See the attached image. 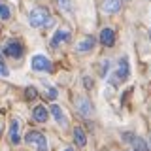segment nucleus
Returning a JSON list of instances; mask_svg holds the SVG:
<instances>
[{"label": "nucleus", "instance_id": "f257e3e1", "mask_svg": "<svg viewBox=\"0 0 151 151\" xmlns=\"http://www.w3.org/2000/svg\"><path fill=\"white\" fill-rule=\"evenodd\" d=\"M28 23L34 28H42L45 25H51L53 19H51V13L47 8H34L30 12V15H28Z\"/></svg>", "mask_w": 151, "mask_h": 151}, {"label": "nucleus", "instance_id": "f03ea898", "mask_svg": "<svg viewBox=\"0 0 151 151\" xmlns=\"http://www.w3.org/2000/svg\"><path fill=\"white\" fill-rule=\"evenodd\" d=\"M25 142L27 144H36L38 147H40V151L47 149V140H45V136L42 134L40 130H28L27 136H25Z\"/></svg>", "mask_w": 151, "mask_h": 151}, {"label": "nucleus", "instance_id": "7ed1b4c3", "mask_svg": "<svg viewBox=\"0 0 151 151\" xmlns=\"http://www.w3.org/2000/svg\"><path fill=\"white\" fill-rule=\"evenodd\" d=\"M30 66H32V70H36V72H51V70H53L51 60L47 59V57H44V55H34Z\"/></svg>", "mask_w": 151, "mask_h": 151}, {"label": "nucleus", "instance_id": "20e7f679", "mask_svg": "<svg viewBox=\"0 0 151 151\" xmlns=\"http://www.w3.org/2000/svg\"><path fill=\"white\" fill-rule=\"evenodd\" d=\"M4 53L8 57H12V59H19V57H23V53H25V47H23V44L19 40H12L4 47Z\"/></svg>", "mask_w": 151, "mask_h": 151}, {"label": "nucleus", "instance_id": "39448f33", "mask_svg": "<svg viewBox=\"0 0 151 151\" xmlns=\"http://www.w3.org/2000/svg\"><path fill=\"white\" fill-rule=\"evenodd\" d=\"M76 110H78L79 115L85 117V119H91V117H93V106H91V102H89V98H85V96L78 98V102H76Z\"/></svg>", "mask_w": 151, "mask_h": 151}, {"label": "nucleus", "instance_id": "423d86ee", "mask_svg": "<svg viewBox=\"0 0 151 151\" xmlns=\"http://www.w3.org/2000/svg\"><path fill=\"white\" fill-rule=\"evenodd\" d=\"M68 40H70V30L68 28H59V30L55 32L53 40H51V45L59 47L60 44H64V42H68Z\"/></svg>", "mask_w": 151, "mask_h": 151}, {"label": "nucleus", "instance_id": "0eeeda50", "mask_svg": "<svg viewBox=\"0 0 151 151\" xmlns=\"http://www.w3.org/2000/svg\"><path fill=\"white\" fill-rule=\"evenodd\" d=\"M129 72H130L129 59H127V57H123V59L119 60V66H117V79H119V81H125V79L129 78Z\"/></svg>", "mask_w": 151, "mask_h": 151}, {"label": "nucleus", "instance_id": "6e6552de", "mask_svg": "<svg viewBox=\"0 0 151 151\" xmlns=\"http://www.w3.org/2000/svg\"><path fill=\"white\" fill-rule=\"evenodd\" d=\"M100 42L106 47H113V44H115V32L111 30V28H102L100 32Z\"/></svg>", "mask_w": 151, "mask_h": 151}, {"label": "nucleus", "instance_id": "1a4fd4ad", "mask_svg": "<svg viewBox=\"0 0 151 151\" xmlns=\"http://www.w3.org/2000/svg\"><path fill=\"white\" fill-rule=\"evenodd\" d=\"M74 142L78 147H85V144H87V136H85V130L81 127H76L74 129Z\"/></svg>", "mask_w": 151, "mask_h": 151}, {"label": "nucleus", "instance_id": "9d476101", "mask_svg": "<svg viewBox=\"0 0 151 151\" xmlns=\"http://www.w3.org/2000/svg\"><path fill=\"white\" fill-rule=\"evenodd\" d=\"M47 115H49V111L45 110V106H36L34 111H32V117H34L36 123H45L47 121Z\"/></svg>", "mask_w": 151, "mask_h": 151}, {"label": "nucleus", "instance_id": "9b49d317", "mask_svg": "<svg viewBox=\"0 0 151 151\" xmlns=\"http://www.w3.org/2000/svg\"><path fill=\"white\" fill-rule=\"evenodd\" d=\"M9 140H12V144H19L21 138H19V121L13 119L12 125H9Z\"/></svg>", "mask_w": 151, "mask_h": 151}, {"label": "nucleus", "instance_id": "f8f14e48", "mask_svg": "<svg viewBox=\"0 0 151 151\" xmlns=\"http://www.w3.org/2000/svg\"><path fill=\"white\" fill-rule=\"evenodd\" d=\"M119 8H121V0H106L102 4V9L106 13H115V12H119Z\"/></svg>", "mask_w": 151, "mask_h": 151}, {"label": "nucleus", "instance_id": "ddd939ff", "mask_svg": "<svg viewBox=\"0 0 151 151\" xmlns=\"http://www.w3.org/2000/svg\"><path fill=\"white\" fill-rule=\"evenodd\" d=\"M93 45H94V38H85V40H81L76 45V51L78 53H85V51H91Z\"/></svg>", "mask_w": 151, "mask_h": 151}, {"label": "nucleus", "instance_id": "4468645a", "mask_svg": "<svg viewBox=\"0 0 151 151\" xmlns=\"http://www.w3.org/2000/svg\"><path fill=\"white\" fill-rule=\"evenodd\" d=\"M51 113H53V117H55V121L59 123V125H63V127H66V117H64V111L60 110L59 106H51Z\"/></svg>", "mask_w": 151, "mask_h": 151}, {"label": "nucleus", "instance_id": "2eb2a0df", "mask_svg": "<svg viewBox=\"0 0 151 151\" xmlns=\"http://www.w3.org/2000/svg\"><path fill=\"white\" fill-rule=\"evenodd\" d=\"M12 17V8L8 6V4H4V2H0V19H9Z\"/></svg>", "mask_w": 151, "mask_h": 151}, {"label": "nucleus", "instance_id": "dca6fc26", "mask_svg": "<svg viewBox=\"0 0 151 151\" xmlns=\"http://www.w3.org/2000/svg\"><path fill=\"white\" fill-rule=\"evenodd\" d=\"M132 145H134V151H149L147 144H145L142 138H134L132 140Z\"/></svg>", "mask_w": 151, "mask_h": 151}, {"label": "nucleus", "instance_id": "f3484780", "mask_svg": "<svg viewBox=\"0 0 151 151\" xmlns=\"http://www.w3.org/2000/svg\"><path fill=\"white\" fill-rule=\"evenodd\" d=\"M36 96H38V91L34 87H27L25 89V98H27V100H34Z\"/></svg>", "mask_w": 151, "mask_h": 151}, {"label": "nucleus", "instance_id": "a211bd4d", "mask_svg": "<svg viewBox=\"0 0 151 151\" xmlns=\"http://www.w3.org/2000/svg\"><path fill=\"white\" fill-rule=\"evenodd\" d=\"M0 76H2V78H8L9 76V70H8V66L2 63V60H0Z\"/></svg>", "mask_w": 151, "mask_h": 151}, {"label": "nucleus", "instance_id": "6ab92c4d", "mask_svg": "<svg viewBox=\"0 0 151 151\" xmlns=\"http://www.w3.org/2000/svg\"><path fill=\"white\" fill-rule=\"evenodd\" d=\"M59 2V6L63 8V9H66V12H70V0H57Z\"/></svg>", "mask_w": 151, "mask_h": 151}, {"label": "nucleus", "instance_id": "aec40b11", "mask_svg": "<svg viewBox=\"0 0 151 151\" xmlns=\"http://www.w3.org/2000/svg\"><path fill=\"white\" fill-rule=\"evenodd\" d=\"M45 96L49 98V100H53V98L57 96V89L55 87H51V89H47V93H45Z\"/></svg>", "mask_w": 151, "mask_h": 151}, {"label": "nucleus", "instance_id": "412c9836", "mask_svg": "<svg viewBox=\"0 0 151 151\" xmlns=\"http://www.w3.org/2000/svg\"><path fill=\"white\" fill-rule=\"evenodd\" d=\"M85 85H87V89H91V87H93V79L85 78Z\"/></svg>", "mask_w": 151, "mask_h": 151}, {"label": "nucleus", "instance_id": "4be33fe9", "mask_svg": "<svg viewBox=\"0 0 151 151\" xmlns=\"http://www.w3.org/2000/svg\"><path fill=\"white\" fill-rule=\"evenodd\" d=\"M64 151H74V149H64Z\"/></svg>", "mask_w": 151, "mask_h": 151}, {"label": "nucleus", "instance_id": "5701e85b", "mask_svg": "<svg viewBox=\"0 0 151 151\" xmlns=\"http://www.w3.org/2000/svg\"><path fill=\"white\" fill-rule=\"evenodd\" d=\"M149 38H151V28H149Z\"/></svg>", "mask_w": 151, "mask_h": 151}]
</instances>
